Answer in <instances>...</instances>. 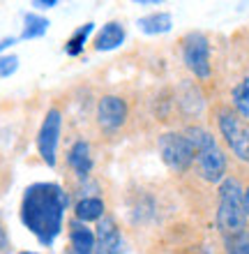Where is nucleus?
<instances>
[{"mask_svg": "<svg viewBox=\"0 0 249 254\" xmlns=\"http://www.w3.org/2000/svg\"><path fill=\"white\" fill-rule=\"evenodd\" d=\"M127 121V102L118 95H104L97 104V123L104 132H115Z\"/></svg>", "mask_w": 249, "mask_h": 254, "instance_id": "nucleus-8", "label": "nucleus"}, {"mask_svg": "<svg viewBox=\"0 0 249 254\" xmlns=\"http://www.w3.org/2000/svg\"><path fill=\"white\" fill-rule=\"evenodd\" d=\"M19 69V58L16 56H0V76H9Z\"/></svg>", "mask_w": 249, "mask_h": 254, "instance_id": "nucleus-19", "label": "nucleus"}, {"mask_svg": "<svg viewBox=\"0 0 249 254\" xmlns=\"http://www.w3.org/2000/svg\"><path fill=\"white\" fill-rule=\"evenodd\" d=\"M60 125L62 116L58 109H49L44 116V123L37 134V150H40L42 160L49 167H55L58 162V141H60Z\"/></svg>", "mask_w": 249, "mask_h": 254, "instance_id": "nucleus-7", "label": "nucleus"}, {"mask_svg": "<svg viewBox=\"0 0 249 254\" xmlns=\"http://www.w3.org/2000/svg\"><path fill=\"white\" fill-rule=\"evenodd\" d=\"M245 190L236 178H224L219 185V201H217V229L224 238L245 234L247 215H245Z\"/></svg>", "mask_w": 249, "mask_h": 254, "instance_id": "nucleus-3", "label": "nucleus"}, {"mask_svg": "<svg viewBox=\"0 0 249 254\" xmlns=\"http://www.w3.org/2000/svg\"><path fill=\"white\" fill-rule=\"evenodd\" d=\"M157 148H159L164 164L173 169L175 174H185L194 164V148L185 136V132H164L157 141Z\"/></svg>", "mask_w": 249, "mask_h": 254, "instance_id": "nucleus-5", "label": "nucleus"}, {"mask_svg": "<svg viewBox=\"0 0 249 254\" xmlns=\"http://www.w3.org/2000/svg\"><path fill=\"white\" fill-rule=\"evenodd\" d=\"M243 201H245V215H247V220H249V188L245 190V196H243Z\"/></svg>", "mask_w": 249, "mask_h": 254, "instance_id": "nucleus-23", "label": "nucleus"}, {"mask_svg": "<svg viewBox=\"0 0 249 254\" xmlns=\"http://www.w3.org/2000/svg\"><path fill=\"white\" fill-rule=\"evenodd\" d=\"M9 236H7V229L5 224H2V220H0V252H9Z\"/></svg>", "mask_w": 249, "mask_h": 254, "instance_id": "nucleus-20", "label": "nucleus"}, {"mask_svg": "<svg viewBox=\"0 0 249 254\" xmlns=\"http://www.w3.org/2000/svg\"><path fill=\"white\" fill-rule=\"evenodd\" d=\"M12 44H16V37H5V40H0V51H5V49H9Z\"/></svg>", "mask_w": 249, "mask_h": 254, "instance_id": "nucleus-22", "label": "nucleus"}, {"mask_svg": "<svg viewBox=\"0 0 249 254\" xmlns=\"http://www.w3.org/2000/svg\"><path fill=\"white\" fill-rule=\"evenodd\" d=\"M95 254H125L120 229L111 215L101 217L95 229Z\"/></svg>", "mask_w": 249, "mask_h": 254, "instance_id": "nucleus-9", "label": "nucleus"}, {"mask_svg": "<svg viewBox=\"0 0 249 254\" xmlns=\"http://www.w3.org/2000/svg\"><path fill=\"white\" fill-rule=\"evenodd\" d=\"M185 136L194 148V164L196 171L205 183H222L226 176V155L217 146L215 136L203 127H187Z\"/></svg>", "mask_w": 249, "mask_h": 254, "instance_id": "nucleus-2", "label": "nucleus"}, {"mask_svg": "<svg viewBox=\"0 0 249 254\" xmlns=\"http://www.w3.org/2000/svg\"><path fill=\"white\" fill-rule=\"evenodd\" d=\"M217 127H219L224 141L233 150V155L249 164V123L236 109L222 107L217 111Z\"/></svg>", "mask_w": 249, "mask_h": 254, "instance_id": "nucleus-4", "label": "nucleus"}, {"mask_svg": "<svg viewBox=\"0 0 249 254\" xmlns=\"http://www.w3.org/2000/svg\"><path fill=\"white\" fill-rule=\"evenodd\" d=\"M33 7H40V9H49V7H55V0H35Z\"/></svg>", "mask_w": 249, "mask_h": 254, "instance_id": "nucleus-21", "label": "nucleus"}, {"mask_svg": "<svg viewBox=\"0 0 249 254\" xmlns=\"http://www.w3.org/2000/svg\"><path fill=\"white\" fill-rule=\"evenodd\" d=\"M226 250L229 254H249V234L233 236V238H226Z\"/></svg>", "mask_w": 249, "mask_h": 254, "instance_id": "nucleus-18", "label": "nucleus"}, {"mask_svg": "<svg viewBox=\"0 0 249 254\" xmlns=\"http://www.w3.org/2000/svg\"><path fill=\"white\" fill-rule=\"evenodd\" d=\"M182 61L196 79H208L210 67V42L203 33H189L182 40Z\"/></svg>", "mask_w": 249, "mask_h": 254, "instance_id": "nucleus-6", "label": "nucleus"}, {"mask_svg": "<svg viewBox=\"0 0 249 254\" xmlns=\"http://www.w3.org/2000/svg\"><path fill=\"white\" fill-rule=\"evenodd\" d=\"M106 213V206H104V201L97 199V196H88V199H81L76 203L74 208V215L76 220L88 224V222H100Z\"/></svg>", "mask_w": 249, "mask_h": 254, "instance_id": "nucleus-13", "label": "nucleus"}, {"mask_svg": "<svg viewBox=\"0 0 249 254\" xmlns=\"http://www.w3.org/2000/svg\"><path fill=\"white\" fill-rule=\"evenodd\" d=\"M47 30H49V19L37 16V14H26V16H23V33H21V40L42 37Z\"/></svg>", "mask_w": 249, "mask_h": 254, "instance_id": "nucleus-15", "label": "nucleus"}, {"mask_svg": "<svg viewBox=\"0 0 249 254\" xmlns=\"http://www.w3.org/2000/svg\"><path fill=\"white\" fill-rule=\"evenodd\" d=\"M233 104H236V111L243 118H249V79L240 81L233 88Z\"/></svg>", "mask_w": 249, "mask_h": 254, "instance_id": "nucleus-17", "label": "nucleus"}, {"mask_svg": "<svg viewBox=\"0 0 249 254\" xmlns=\"http://www.w3.org/2000/svg\"><path fill=\"white\" fill-rule=\"evenodd\" d=\"M67 164L72 167V171L79 178H88L90 176V171H93V150H90L88 141H76L74 146L69 148Z\"/></svg>", "mask_w": 249, "mask_h": 254, "instance_id": "nucleus-10", "label": "nucleus"}, {"mask_svg": "<svg viewBox=\"0 0 249 254\" xmlns=\"http://www.w3.org/2000/svg\"><path fill=\"white\" fill-rule=\"evenodd\" d=\"M125 37H127V33H125L122 23L111 21V23H106V26L97 33V37H95V51H111V49H118L122 42H125Z\"/></svg>", "mask_w": 249, "mask_h": 254, "instance_id": "nucleus-12", "label": "nucleus"}, {"mask_svg": "<svg viewBox=\"0 0 249 254\" xmlns=\"http://www.w3.org/2000/svg\"><path fill=\"white\" fill-rule=\"evenodd\" d=\"M171 14L168 12H155V14H148L139 19V30L146 35H159V33H168L171 30Z\"/></svg>", "mask_w": 249, "mask_h": 254, "instance_id": "nucleus-14", "label": "nucleus"}, {"mask_svg": "<svg viewBox=\"0 0 249 254\" xmlns=\"http://www.w3.org/2000/svg\"><path fill=\"white\" fill-rule=\"evenodd\" d=\"M189 254H208V252H203V250H196V252H189Z\"/></svg>", "mask_w": 249, "mask_h": 254, "instance_id": "nucleus-24", "label": "nucleus"}, {"mask_svg": "<svg viewBox=\"0 0 249 254\" xmlns=\"http://www.w3.org/2000/svg\"><path fill=\"white\" fill-rule=\"evenodd\" d=\"M19 254H37V252H19Z\"/></svg>", "mask_w": 249, "mask_h": 254, "instance_id": "nucleus-25", "label": "nucleus"}, {"mask_svg": "<svg viewBox=\"0 0 249 254\" xmlns=\"http://www.w3.org/2000/svg\"><path fill=\"white\" fill-rule=\"evenodd\" d=\"M69 241H72V254H95V236L83 222H69Z\"/></svg>", "mask_w": 249, "mask_h": 254, "instance_id": "nucleus-11", "label": "nucleus"}, {"mask_svg": "<svg viewBox=\"0 0 249 254\" xmlns=\"http://www.w3.org/2000/svg\"><path fill=\"white\" fill-rule=\"evenodd\" d=\"M69 199L55 183H35L26 188L21 199V222L42 245H51L62 229V215Z\"/></svg>", "mask_w": 249, "mask_h": 254, "instance_id": "nucleus-1", "label": "nucleus"}, {"mask_svg": "<svg viewBox=\"0 0 249 254\" xmlns=\"http://www.w3.org/2000/svg\"><path fill=\"white\" fill-rule=\"evenodd\" d=\"M90 33H93V23H83V26L67 40L65 54H67V56H79V54H81L83 47H86V42H88V35H90Z\"/></svg>", "mask_w": 249, "mask_h": 254, "instance_id": "nucleus-16", "label": "nucleus"}]
</instances>
